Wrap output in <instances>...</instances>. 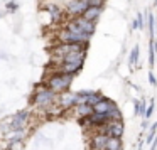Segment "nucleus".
<instances>
[{
  "label": "nucleus",
  "mask_w": 157,
  "mask_h": 150,
  "mask_svg": "<svg viewBox=\"0 0 157 150\" xmlns=\"http://www.w3.org/2000/svg\"><path fill=\"white\" fill-rule=\"evenodd\" d=\"M73 81V76L71 74H66V73H56V74H52L51 78L48 79V88L51 89L52 93H56V95H59V93H66L69 88V84H71Z\"/></svg>",
  "instance_id": "f257e3e1"
},
{
  "label": "nucleus",
  "mask_w": 157,
  "mask_h": 150,
  "mask_svg": "<svg viewBox=\"0 0 157 150\" xmlns=\"http://www.w3.org/2000/svg\"><path fill=\"white\" fill-rule=\"evenodd\" d=\"M32 101L39 108H49L56 101V93H52L49 88H39L36 95L32 96Z\"/></svg>",
  "instance_id": "f03ea898"
},
{
  "label": "nucleus",
  "mask_w": 157,
  "mask_h": 150,
  "mask_svg": "<svg viewBox=\"0 0 157 150\" xmlns=\"http://www.w3.org/2000/svg\"><path fill=\"white\" fill-rule=\"evenodd\" d=\"M105 135H108L110 138H122L123 135V123L122 122H110L108 125H105V128L101 130Z\"/></svg>",
  "instance_id": "7ed1b4c3"
},
{
  "label": "nucleus",
  "mask_w": 157,
  "mask_h": 150,
  "mask_svg": "<svg viewBox=\"0 0 157 150\" xmlns=\"http://www.w3.org/2000/svg\"><path fill=\"white\" fill-rule=\"evenodd\" d=\"M85 51H78V52H69L68 56L63 58V64H73V66H79L81 68L83 62H85Z\"/></svg>",
  "instance_id": "20e7f679"
},
{
  "label": "nucleus",
  "mask_w": 157,
  "mask_h": 150,
  "mask_svg": "<svg viewBox=\"0 0 157 150\" xmlns=\"http://www.w3.org/2000/svg\"><path fill=\"white\" fill-rule=\"evenodd\" d=\"M73 24H75L76 27L83 32V34L91 36L93 32H95V22H90V21H86V19H83V17L75 19V21H73Z\"/></svg>",
  "instance_id": "39448f33"
},
{
  "label": "nucleus",
  "mask_w": 157,
  "mask_h": 150,
  "mask_svg": "<svg viewBox=\"0 0 157 150\" xmlns=\"http://www.w3.org/2000/svg\"><path fill=\"white\" fill-rule=\"evenodd\" d=\"M58 105L61 110H68L71 106H76V93H63L58 99Z\"/></svg>",
  "instance_id": "423d86ee"
},
{
  "label": "nucleus",
  "mask_w": 157,
  "mask_h": 150,
  "mask_svg": "<svg viewBox=\"0 0 157 150\" xmlns=\"http://www.w3.org/2000/svg\"><path fill=\"white\" fill-rule=\"evenodd\" d=\"M112 110H117V105L112 99H106V98H103L101 101H98L93 106V113H110Z\"/></svg>",
  "instance_id": "0eeeda50"
},
{
  "label": "nucleus",
  "mask_w": 157,
  "mask_h": 150,
  "mask_svg": "<svg viewBox=\"0 0 157 150\" xmlns=\"http://www.w3.org/2000/svg\"><path fill=\"white\" fill-rule=\"evenodd\" d=\"M86 9H88V4H86L85 0H73L68 5V12L73 15H83Z\"/></svg>",
  "instance_id": "6e6552de"
},
{
  "label": "nucleus",
  "mask_w": 157,
  "mask_h": 150,
  "mask_svg": "<svg viewBox=\"0 0 157 150\" xmlns=\"http://www.w3.org/2000/svg\"><path fill=\"white\" fill-rule=\"evenodd\" d=\"M108 138H110V137L105 135L103 132H100V133H96V135H93V137H91V148H93V150H105Z\"/></svg>",
  "instance_id": "1a4fd4ad"
},
{
  "label": "nucleus",
  "mask_w": 157,
  "mask_h": 150,
  "mask_svg": "<svg viewBox=\"0 0 157 150\" xmlns=\"http://www.w3.org/2000/svg\"><path fill=\"white\" fill-rule=\"evenodd\" d=\"M29 118V113L27 111H21L17 116L14 118V122H12V128L14 130H22L25 126V122H27Z\"/></svg>",
  "instance_id": "9d476101"
},
{
  "label": "nucleus",
  "mask_w": 157,
  "mask_h": 150,
  "mask_svg": "<svg viewBox=\"0 0 157 150\" xmlns=\"http://www.w3.org/2000/svg\"><path fill=\"white\" fill-rule=\"evenodd\" d=\"M100 14H101V7H88L81 17L86 19V21H90V22H95L96 19L100 17Z\"/></svg>",
  "instance_id": "9b49d317"
},
{
  "label": "nucleus",
  "mask_w": 157,
  "mask_h": 150,
  "mask_svg": "<svg viewBox=\"0 0 157 150\" xmlns=\"http://www.w3.org/2000/svg\"><path fill=\"white\" fill-rule=\"evenodd\" d=\"M93 113V106L86 105V103H83V105H76V115L79 116V118H86V116H90Z\"/></svg>",
  "instance_id": "f8f14e48"
},
{
  "label": "nucleus",
  "mask_w": 157,
  "mask_h": 150,
  "mask_svg": "<svg viewBox=\"0 0 157 150\" xmlns=\"http://www.w3.org/2000/svg\"><path fill=\"white\" fill-rule=\"evenodd\" d=\"M105 150H122V140L120 138H108Z\"/></svg>",
  "instance_id": "ddd939ff"
},
{
  "label": "nucleus",
  "mask_w": 157,
  "mask_h": 150,
  "mask_svg": "<svg viewBox=\"0 0 157 150\" xmlns=\"http://www.w3.org/2000/svg\"><path fill=\"white\" fill-rule=\"evenodd\" d=\"M145 110H147V103L145 99L144 101H135V115H145Z\"/></svg>",
  "instance_id": "4468645a"
},
{
  "label": "nucleus",
  "mask_w": 157,
  "mask_h": 150,
  "mask_svg": "<svg viewBox=\"0 0 157 150\" xmlns=\"http://www.w3.org/2000/svg\"><path fill=\"white\" fill-rule=\"evenodd\" d=\"M48 10L51 12V15H52L54 21H59V19H61V10H59L58 5H48Z\"/></svg>",
  "instance_id": "2eb2a0df"
},
{
  "label": "nucleus",
  "mask_w": 157,
  "mask_h": 150,
  "mask_svg": "<svg viewBox=\"0 0 157 150\" xmlns=\"http://www.w3.org/2000/svg\"><path fill=\"white\" fill-rule=\"evenodd\" d=\"M154 46H155V42H150V51H149V62H150V66H154L155 64V47H154Z\"/></svg>",
  "instance_id": "dca6fc26"
},
{
  "label": "nucleus",
  "mask_w": 157,
  "mask_h": 150,
  "mask_svg": "<svg viewBox=\"0 0 157 150\" xmlns=\"http://www.w3.org/2000/svg\"><path fill=\"white\" fill-rule=\"evenodd\" d=\"M137 61H139V46H135V47L132 49V52H130V59H128L130 64H135Z\"/></svg>",
  "instance_id": "f3484780"
},
{
  "label": "nucleus",
  "mask_w": 157,
  "mask_h": 150,
  "mask_svg": "<svg viewBox=\"0 0 157 150\" xmlns=\"http://www.w3.org/2000/svg\"><path fill=\"white\" fill-rule=\"evenodd\" d=\"M155 132H157V122H155V123H154V125H152V128H150L149 135H147V140H145L147 143H150V142H152V140H154V137H155Z\"/></svg>",
  "instance_id": "a211bd4d"
},
{
  "label": "nucleus",
  "mask_w": 157,
  "mask_h": 150,
  "mask_svg": "<svg viewBox=\"0 0 157 150\" xmlns=\"http://www.w3.org/2000/svg\"><path fill=\"white\" fill-rule=\"evenodd\" d=\"M154 25H155V17H154L152 14H149V31H150V36H152V37H154V32H155Z\"/></svg>",
  "instance_id": "6ab92c4d"
},
{
  "label": "nucleus",
  "mask_w": 157,
  "mask_h": 150,
  "mask_svg": "<svg viewBox=\"0 0 157 150\" xmlns=\"http://www.w3.org/2000/svg\"><path fill=\"white\" fill-rule=\"evenodd\" d=\"M135 24H137V29H144V15L142 14H137Z\"/></svg>",
  "instance_id": "aec40b11"
},
{
  "label": "nucleus",
  "mask_w": 157,
  "mask_h": 150,
  "mask_svg": "<svg viewBox=\"0 0 157 150\" xmlns=\"http://www.w3.org/2000/svg\"><path fill=\"white\" fill-rule=\"evenodd\" d=\"M152 113H154V103H150V105L147 106V110H145V115H144V116H145V120H149L150 116H152Z\"/></svg>",
  "instance_id": "412c9836"
},
{
  "label": "nucleus",
  "mask_w": 157,
  "mask_h": 150,
  "mask_svg": "<svg viewBox=\"0 0 157 150\" xmlns=\"http://www.w3.org/2000/svg\"><path fill=\"white\" fill-rule=\"evenodd\" d=\"M149 81H150V84H154V86H155V84H157V81H155V78H154V73H149Z\"/></svg>",
  "instance_id": "4be33fe9"
}]
</instances>
